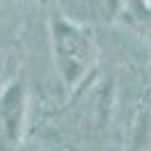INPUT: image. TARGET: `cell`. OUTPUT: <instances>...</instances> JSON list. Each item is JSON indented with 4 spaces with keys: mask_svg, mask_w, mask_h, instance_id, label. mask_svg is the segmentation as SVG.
<instances>
[{
    "mask_svg": "<svg viewBox=\"0 0 151 151\" xmlns=\"http://www.w3.org/2000/svg\"><path fill=\"white\" fill-rule=\"evenodd\" d=\"M57 52L63 72L70 81L83 72V65L88 61V41L70 25H57Z\"/></svg>",
    "mask_w": 151,
    "mask_h": 151,
    "instance_id": "cell-1",
    "label": "cell"
},
{
    "mask_svg": "<svg viewBox=\"0 0 151 151\" xmlns=\"http://www.w3.org/2000/svg\"><path fill=\"white\" fill-rule=\"evenodd\" d=\"M0 115L5 120L9 135H14L16 129H18V120H20V88L18 86H14L5 93V97L0 101Z\"/></svg>",
    "mask_w": 151,
    "mask_h": 151,
    "instance_id": "cell-2",
    "label": "cell"
}]
</instances>
